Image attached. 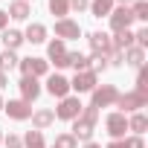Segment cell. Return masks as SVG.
<instances>
[{"label": "cell", "mask_w": 148, "mask_h": 148, "mask_svg": "<svg viewBox=\"0 0 148 148\" xmlns=\"http://www.w3.org/2000/svg\"><path fill=\"white\" fill-rule=\"evenodd\" d=\"M145 105H148V96H145V93H136V90L119 93V99H116L119 113H136V110H142Z\"/></svg>", "instance_id": "cell-2"}, {"label": "cell", "mask_w": 148, "mask_h": 148, "mask_svg": "<svg viewBox=\"0 0 148 148\" xmlns=\"http://www.w3.org/2000/svg\"><path fill=\"white\" fill-rule=\"evenodd\" d=\"M96 122H99V108L84 105L82 113L73 119V136H76V142H90L93 131H96Z\"/></svg>", "instance_id": "cell-1"}, {"label": "cell", "mask_w": 148, "mask_h": 148, "mask_svg": "<svg viewBox=\"0 0 148 148\" xmlns=\"http://www.w3.org/2000/svg\"><path fill=\"white\" fill-rule=\"evenodd\" d=\"M87 70L93 73V76L105 73V70H108V61H105V55H93V58H87Z\"/></svg>", "instance_id": "cell-28"}, {"label": "cell", "mask_w": 148, "mask_h": 148, "mask_svg": "<svg viewBox=\"0 0 148 148\" xmlns=\"http://www.w3.org/2000/svg\"><path fill=\"white\" fill-rule=\"evenodd\" d=\"M105 128H108V134H110L113 139H125L128 116H125V113H119V110H113V113H108V116H105Z\"/></svg>", "instance_id": "cell-6"}, {"label": "cell", "mask_w": 148, "mask_h": 148, "mask_svg": "<svg viewBox=\"0 0 148 148\" xmlns=\"http://www.w3.org/2000/svg\"><path fill=\"white\" fill-rule=\"evenodd\" d=\"M12 21H29V15H32V9H29V3H23V0H12L9 3V12H6Z\"/></svg>", "instance_id": "cell-15"}, {"label": "cell", "mask_w": 148, "mask_h": 148, "mask_svg": "<svg viewBox=\"0 0 148 148\" xmlns=\"http://www.w3.org/2000/svg\"><path fill=\"white\" fill-rule=\"evenodd\" d=\"M116 99H119V90H116V84H102V87H93V108H110V105H116Z\"/></svg>", "instance_id": "cell-5"}, {"label": "cell", "mask_w": 148, "mask_h": 148, "mask_svg": "<svg viewBox=\"0 0 148 148\" xmlns=\"http://www.w3.org/2000/svg\"><path fill=\"white\" fill-rule=\"evenodd\" d=\"M29 119H32V128H35V131H47V128L55 122V113H52L49 108H38V110H32Z\"/></svg>", "instance_id": "cell-14"}, {"label": "cell", "mask_w": 148, "mask_h": 148, "mask_svg": "<svg viewBox=\"0 0 148 148\" xmlns=\"http://www.w3.org/2000/svg\"><path fill=\"white\" fill-rule=\"evenodd\" d=\"M64 55H67L64 41H58V38H55V41H49V44H47V61H49V64H58Z\"/></svg>", "instance_id": "cell-19"}, {"label": "cell", "mask_w": 148, "mask_h": 148, "mask_svg": "<svg viewBox=\"0 0 148 148\" xmlns=\"http://www.w3.org/2000/svg\"><path fill=\"white\" fill-rule=\"evenodd\" d=\"M23 3H29V0H23Z\"/></svg>", "instance_id": "cell-41"}, {"label": "cell", "mask_w": 148, "mask_h": 148, "mask_svg": "<svg viewBox=\"0 0 148 148\" xmlns=\"http://www.w3.org/2000/svg\"><path fill=\"white\" fill-rule=\"evenodd\" d=\"M0 142H3V131H0Z\"/></svg>", "instance_id": "cell-40"}, {"label": "cell", "mask_w": 148, "mask_h": 148, "mask_svg": "<svg viewBox=\"0 0 148 148\" xmlns=\"http://www.w3.org/2000/svg\"><path fill=\"white\" fill-rule=\"evenodd\" d=\"M3 105H6V102H3V96H0V110H3Z\"/></svg>", "instance_id": "cell-39"}, {"label": "cell", "mask_w": 148, "mask_h": 148, "mask_svg": "<svg viewBox=\"0 0 148 148\" xmlns=\"http://www.w3.org/2000/svg\"><path fill=\"white\" fill-rule=\"evenodd\" d=\"M108 21H110V29H113V32L131 29V23H134V18H131V9H128V6H119V9H113V12L108 15Z\"/></svg>", "instance_id": "cell-11"}, {"label": "cell", "mask_w": 148, "mask_h": 148, "mask_svg": "<svg viewBox=\"0 0 148 148\" xmlns=\"http://www.w3.org/2000/svg\"><path fill=\"white\" fill-rule=\"evenodd\" d=\"M116 3H122V6H128V3H134V0H116Z\"/></svg>", "instance_id": "cell-38"}, {"label": "cell", "mask_w": 148, "mask_h": 148, "mask_svg": "<svg viewBox=\"0 0 148 148\" xmlns=\"http://www.w3.org/2000/svg\"><path fill=\"white\" fill-rule=\"evenodd\" d=\"M67 67H73L76 73L87 70V55L84 52H67Z\"/></svg>", "instance_id": "cell-24"}, {"label": "cell", "mask_w": 148, "mask_h": 148, "mask_svg": "<svg viewBox=\"0 0 148 148\" xmlns=\"http://www.w3.org/2000/svg\"><path fill=\"white\" fill-rule=\"evenodd\" d=\"M134 90L148 96V70H145V67H139V70H136V87H134Z\"/></svg>", "instance_id": "cell-30"}, {"label": "cell", "mask_w": 148, "mask_h": 148, "mask_svg": "<svg viewBox=\"0 0 148 148\" xmlns=\"http://www.w3.org/2000/svg\"><path fill=\"white\" fill-rule=\"evenodd\" d=\"M3 145H6V148H23V136L9 134V136H3Z\"/></svg>", "instance_id": "cell-31"}, {"label": "cell", "mask_w": 148, "mask_h": 148, "mask_svg": "<svg viewBox=\"0 0 148 148\" xmlns=\"http://www.w3.org/2000/svg\"><path fill=\"white\" fill-rule=\"evenodd\" d=\"M79 35H82V26H79L76 21H70V18L55 21V38H58V41H76Z\"/></svg>", "instance_id": "cell-8"}, {"label": "cell", "mask_w": 148, "mask_h": 148, "mask_svg": "<svg viewBox=\"0 0 148 148\" xmlns=\"http://www.w3.org/2000/svg\"><path fill=\"white\" fill-rule=\"evenodd\" d=\"M87 9H90L93 18L102 21V18H108V15L113 12V0H90V6H87Z\"/></svg>", "instance_id": "cell-21"}, {"label": "cell", "mask_w": 148, "mask_h": 148, "mask_svg": "<svg viewBox=\"0 0 148 148\" xmlns=\"http://www.w3.org/2000/svg\"><path fill=\"white\" fill-rule=\"evenodd\" d=\"M0 41H3V47H6V49H12V52H15V49L23 44V32H21V29H3V32H0Z\"/></svg>", "instance_id": "cell-16"}, {"label": "cell", "mask_w": 148, "mask_h": 148, "mask_svg": "<svg viewBox=\"0 0 148 148\" xmlns=\"http://www.w3.org/2000/svg\"><path fill=\"white\" fill-rule=\"evenodd\" d=\"M82 99L79 96H64V99H58V108L52 110L55 113V119H64V122H73L79 113H82Z\"/></svg>", "instance_id": "cell-3"}, {"label": "cell", "mask_w": 148, "mask_h": 148, "mask_svg": "<svg viewBox=\"0 0 148 148\" xmlns=\"http://www.w3.org/2000/svg\"><path fill=\"white\" fill-rule=\"evenodd\" d=\"M87 41H90L93 55H108V52L113 49V38H110L108 32H90V35H87Z\"/></svg>", "instance_id": "cell-12"}, {"label": "cell", "mask_w": 148, "mask_h": 148, "mask_svg": "<svg viewBox=\"0 0 148 148\" xmlns=\"http://www.w3.org/2000/svg\"><path fill=\"white\" fill-rule=\"evenodd\" d=\"M23 148H47V145H44V134H41V131H26Z\"/></svg>", "instance_id": "cell-26"}, {"label": "cell", "mask_w": 148, "mask_h": 148, "mask_svg": "<svg viewBox=\"0 0 148 148\" xmlns=\"http://www.w3.org/2000/svg\"><path fill=\"white\" fill-rule=\"evenodd\" d=\"M6 84H9V76H6V73H0V90H3Z\"/></svg>", "instance_id": "cell-35"}, {"label": "cell", "mask_w": 148, "mask_h": 148, "mask_svg": "<svg viewBox=\"0 0 148 148\" xmlns=\"http://www.w3.org/2000/svg\"><path fill=\"white\" fill-rule=\"evenodd\" d=\"M3 110H6L9 119H15V122H26V119L32 116V105H26L23 99H9V102L3 105Z\"/></svg>", "instance_id": "cell-7"}, {"label": "cell", "mask_w": 148, "mask_h": 148, "mask_svg": "<svg viewBox=\"0 0 148 148\" xmlns=\"http://www.w3.org/2000/svg\"><path fill=\"white\" fill-rule=\"evenodd\" d=\"M47 6H49L52 15H58V21L70 15V0H47Z\"/></svg>", "instance_id": "cell-25"}, {"label": "cell", "mask_w": 148, "mask_h": 148, "mask_svg": "<svg viewBox=\"0 0 148 148\" xmlns=\"http://www.w3.org/2000/svg\"><path fill=\"white\" fill-rule=\"evenodd\" d=\"M90 6V0H70V12H84Z\"/></svg>", "instance_id": "cell-33"}, {"label": "cell", "mask_w": 148, "mask_h": 148, "mask_svg": "<svg viewBox=\"0 0 148 148\" xmlns=\"http://www.w3.org/2000/svg\"><path fill=\"white\" fill-rule=\"evenodd\" d=\"M93 87H99V84H96V76H93L90 70L76 73L73 82H70V90H76V93H93Z\"/></svg>", "instance_id": "cell-10"}, {"label": "cell", "mask_w": 148, "mask_h": 148, "mask_svg": "<svg viewBox=\"0 0 148 148\" xmlns=\"http://www.w3.org/2000/svg\"><path fill=\"white\" fill-rule=\"evenodd\" d=\"M131 47H136V41H134V32L131 29H122V32H113V49H131Z\"/></svg>", "instance_id": "cell-18"}, {"label": "cell", "mask_w": 148, "mask_h": 148, "mask_svg": "<svg viewBox=\"0 0 148 148\" xmlns=\"http://www.w3.org/2000/svg\"><path fill=\"white\" fill-rule=\"evenodd\" d=\"M47 93L55 96V99L70 96V79H64L61 73H52V76H47Z\"/></svg>", "instance_id": "cell-9"}, {"label": "cell", "mask_w": 148, "mask_h": 148, "mask_svg": "<svg viewBox=\"0 0 148 148\" xmlns=\"http://www.w3.org/2000/svg\"><path fill=\"white\" fill-rule=\"evenodd\" d=\"M122 148H145V142H142V136H128V139H122Z\"/></svg>", "instance_id": "cell-32"}, {"label": "cell", "mask_w": 148, "mask_h": 148, "mask_svg": "<svg viewBox=\"0 0 148 148\" xmlns=\"http://www.w3.org/2000/svg\"><path fill=\"white\" fill-rule=\"evenodd\" d=\"M18 67H21L23 76H32V79L49 76V61H47V58H35V55H29V58H21Z\"/></svg>", "instance_id": "cell-4"}, {"label": "cell", "mask_w": 148, "mask_h": 148, "mask_svg": "<svg viewBox=\"0 0 148 148\" xmlns=\"http://www.w3.org/2000/svg\"><path fill=\"white\" fill-rule=\"evenodd\" d=\"M18 87H21V99H23L26 105H32V102L41 96V84H38V79H32V76H23V79L18 82Z\"/></svg>", "instance_id": "cell-13"}, {"label": "cell", "mask_w": 148, "mask_h": 148, "mask_svg": "<svg viewBox=\"0 0 148 148\" xmlns=\"http://www.w3.org/2000/svg\"><path fill=\"white\" fill-rule=\"evenodd\" d=\"M6 23H9V15H6L3 9H0V32H3V29H6Z\"/></svg>", "instance_id": "cell-34"}, {"label": "cell", "mask_w": 148, "mask_h": 148, "mask_svg": "<svg viewBox=\"0 0 148 148\" xmlns=\"http://www.w3.org/2000/svg\"><path fill=\"white\" fill-rule=\"evenodd\" d=\"M84 148H102V145H99V142H93V139H90V142H84Z\"/></svg>", "instance_id": "cell-37"}, {"label": "cell", "mask_w": 148, "mask_h": 148, "mask_svg": "<svg viewBox=\"0 0 148 148\" xmlns=\"http://www.w3.org/2000/svg\"><path fill=\"white\" fill-rule=\"evenodd\" d=\"M23 41H29V44H44V41H47V26H44V23H29L26 32H23Z\"/></svg>", "instance_id": "cell-17"}, {"label": "cell", "mask_w": 148, "mask_h": 148, "mask_svg": "<svg viewBox=\"0 0 148 148\" xmlns=\"http://www.w3.org/2000/svg\"><path fill=\"white\" fill-rule=\"evenodd\" d=\"M52 148H79V142H76L73 134H58L55 142H52Z\"/></svg>", "instance_id": "cell-29"}, {"label": "cell", "mask_w": 148, "mask_h": 148, "mask_svg": "<svg viewBox=\"0 0 148 148\" xmlns=\"http://www.w3.org/2000/svg\"><path fill=\"white\" fill-rule=\"evenodd\" d=\"M131 18L134 21H148V3H145V0H134V6H131Z\"/></svg>", "instance_id": "cell-27"}, {"label": "cell", "mask_w": 148, "mask_h": 148, "mask_svg": "<svg viewBox=\"0 0 148 148\" xmlns=\"http://www.w3.org/2000/svg\"><path fill=\"white\" fill-rule=\"evenodd\" d=\"M18 52H12V49H3L0 52V73H9V70H15L18 67Z\"/></svg>", "instance_id": "cell-23"}, {"label": "cell", "mask_w": 148, "mask_h": 148, "mask_svg": "<svg viewBox=\"0 0 148 148\" xmlns=\"http://www.w3.org/2000/svg\"><path fill=\"white\" fill-rule=\"evenodd\" d=\"M105 148H122V139H113V142H108Z\"/></svg>", "instance_id": "cell-36"}, {"label": "cell", "mask_w": 148, "mask_h": 148, "mask_svg": "<svg viewBox=\"0 0 148 148\" xmlns=\"http://www.w3.org/2000/svg\"><path fill=\"white\" fill-rule=\"evenodd\" d=\"M122 55H125V64H128V67H134V70L145 67V49H139V47H131V49H125Z\"/></svg>", "instance_id": "cell-20"}, {"label": "cell", "mask_w": 148, "mask_h": 148, "mask_svg": "<svg viewBox=\"0 0 148 148\" xmlns=\"http://www.w3.org/2000/svg\"><path fill=\"white\" fill-rule=\"evenodd\" d=\"M145 128H148V116L145 113H131V119H128V131H134V136H142L145 134Z\"/></svg>", "instance_id": "cell-22"}]
</instances>
